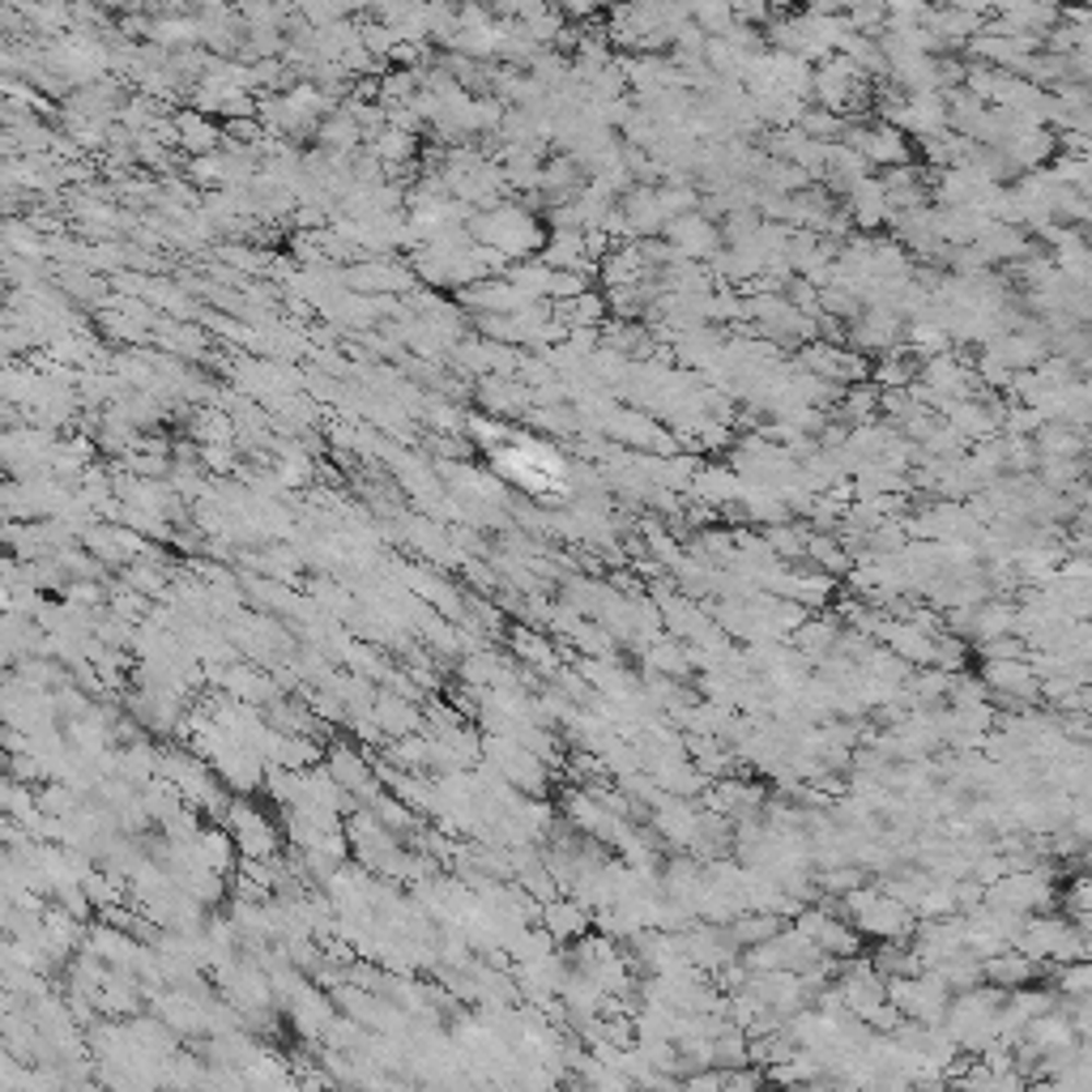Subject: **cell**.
<instances>
[{
    "label": "cell",
    "instance_id": "obj_1",
    "mask_svg": "<svg viewBox=\"0 0 1092 1092\" xmlns=\"http://www.w3.org/2000/svg\"><path fill=\"white\" fill-rule=\"evenodd\" d=\"M486 453H491L495 470L533 500H555V495L568 491V461L547 439L517 436V432L504 427V436L495 444H486Z\"/></svg>",
    "mask_w": 1092,
    "mask_h": 1092
},
{
    "label": "cell",
    "instance_id": "obj_2",
    "mask_svg": "<svg viewBox=\"0 0 1092 1092\" xmlns=\"http://www.w3.org/2000/svg\"><path fill=\"white\" fill-rule=\"evenodd\" d=\"M841 905H845L849 921H854L862 935H871V939H914L918 914H914L909 905H901L896 896H888L883 888L858 883L854 892L841 896Z\"/></svg>",
    "mask_w": 1092,
    "mask_h": 1092
},
{
    "label": "cell",
    "instance_id": "obj_3",
    "mask_svg": "<svg viewBox=\"0 0 1092 1092\" xmlns=\"http://www.w3.org/2000/svg\"><path fill=\"white\" fill-rule=\"evenodd\" d=\"M325 764H329V773H333L350 794L363 798V807H372V802L380 798V777H376V768L359 755V747H347V743L325 747Z\"/></svg>",
    "mask_w": 1092,
    "mask_h": 1092
},
{
    "label": "cell",
    "instance_id": "obj_4",
    "mask_svg": "<svg viewBox=\"0 0 1092 1092\" xmlns=\"http://www.w3.org/2000/svg\"><path fill=\"white\" fill-rule=\"evenodd\" d=\"M654 832L674 845V849H692L700 836V811L692 798H679V794H666L661 802L654 807Z\"/></svg>",
    "mask_w": 1092,
    "mask_h": 1092
},
{
    "label": "cell",
    "instance_id": "obj_5",
    "mask_svg": "<svg viewBox=\"0 0 1092 1092\" xmlns=\"http://www.w3.org/2000/svg\"><path fill=\"white\" fill-rule=\"evenodd\" d=\"M982 968H986V982H990V986H999V990H1020V986H1033V982L1046 973V961H1033V956H1024L1020 948H1003V952L986 956Z\"/></svg>",
    "mask_w": 1092,
    "mask_h": 1092
},
{
    "label": "cell",
    "instance_id": "obj_6",
    "mask_svg": "<svg viewBox=\"0 0 1092 1092\" xmlns=\"http://www.w3.org/2000/svg\"><path fill=\"white\" fill-rule=\"evenodd\" d=\"M538 921H542V926L560 939V948H564V943H576L580 935H589V930H594V909H585L576 896L564 892V896H555V901H547V905H542Z\"/></svg>",
    "mask_w": 1092,
    "mask_h": 1092
},
{
    "label": "cell",
    "instance_id": "obj_7",
    "mask_svg": "<svg viewBox=\"0 0 1092 1092\" xmlns=\"http://www.w3.org/2000/svg\"><path fill=\"white\" fill-rule=\"evenodd\" d=\"M841 614H824V619H811L807 614V623L802 627H794V636H789V645L798 649V654L807 657L811 666H820L824 657L836 654V641H841Z\"/></svg>",
    "mask_w": 1092,
    "mask_h": 1092
},
{
    "label": "cell",
    "instance_id": "obj_8",
    "mask_svg": "<svg viewBox=\"0 0 1092 1092\" xmlns=\"http://www.w3.org/2000/svg\"><path fill=\"white\" fill-rule=\"evenodd\" d=\"M376 721H380V730H385V739H401V735H419L423 726H427V717H423V708L414 704V700L397 696V692H380L376 696Z\"/></svg>",
    "mask_w": 1092,
    "mask_h": 1092
},
{
    "label": "cell",
    "instance_id": "obj_9",
    "mask_svg": "<svg viewBox=\"0 0 1092 1092\" xmlns=\"http://www.w3.org/2000/svg\"><path fill=\"white\" fill-rule=\"evenodd\" d=\"M1024 1037L1042 1049V1054H1058V1049H1067V1046H1076V1042H1080V1037H1076V1024H1071V1015H1067L1062 1007H1054V1011H1046V1015H1037V1020L1024 1029Z\"/></svg>",
    "mask_w": 1092,
    "mask_h": 1092
},
{
    "label": "cell",
    "instance_id": "obj_10",
    "mask_svg": "<svg viewBox=\"0 0 1092 1092\" xmlns=\"http://www.w3.org/2000/svg\"><path fill=\"white\" fill-rule=\"evenodd\" d=\"M508 641H513V657H517V661L542 670V674H555V670H560V654H555V645L547 641V632H538V627H513Z\"/></svg>",
    "mask_w": 1092,
    "mask_h": 1092
},
{
    "label": "cell",
    "instance_id": "obj_11",
    "mask_svg": "<svg viewBox=\"0 0 1092 1092\" xmlns=\"http://www.w3.org/2000/svg\"><path fill=\"white\" fill-rule=\"evenodd\" d=\"M807 560L820 572H829V576H849V568H854V547H841L832 533L820 529V533L807 538Z\"/></svg>",
    "mask_w": 1092,
    "mask_h": 1092
},
{
    "label": "cell",
    "instance_id": "obj_12",
    "mask_svg": "<svg viewBox=\"0 0 1092 1092\" xmlns=\"http://www.w3.org/2000/svg\"><path fill=\"white\" fill-rule=\"evenodd\" d=\"M782 921L777 914H768V909H743L739 918L730 921V935H735V943L739 948H755V943H764V939H773L777 930H782Z\"/></svg>",
    "mask_w": 1092,
    "mask_h": 1092
},
{
    "label": "cell",
    "instance_id": "obj_13",
    "mask_svg": "<svg viewBox=\"0 0 1092 1092\" xmlns=\"http://www.w3.org/2000/svg\"><path fill=\"white\" fill-rule=\"evenodd\" d=\"M764 538H768V547L789 560V564H802L807 560V529L802 525H789V521H777V525H764Z\"/></svg>",
    "mask_w": 1092,
    "mask_h": 1092
},
{
    "label": "cell",
    "instance_id": "obj_14",
    "mask_svg": "<svg viewBox=\"0 0 1092 1092\" xmlns=\"http://www.w3.org/2000/svg\"><path fill=\"white\" fill-rule=\"evenodd\" d=\"M1054 990L1058 995H1067V999H1084L1092 995V961H1071V964H1058V973H1054Z\"/></svg>",
    "mask_w": 1092,
    "mask_h": 1092
},
{
    "label": "cell",
    "instance_id": "obj_15",
    "mask_svg": "<svg viewBox=\"0 0 1092 1092\" xmlns=\"http://www.w3.org/2000/svg\"><path fill=\"white\" fill-rule=\"evenodd\" d=\"M964 661H968V641L956 636V632H939L935 636V661L930 666H939V670H964Z\"/></svg>",
    "mask_w": 1092,
    "mask_h": 1092
},
{
    "label": "cell",
    "instance_id": "obj_16",
    "mask_svg": "<svg viewBox=\"0 0 1092 1092\" xmlns=\"http://www.w3.org/2000/svg\"><path fill=\"white\" fill-rule=\"evenodd\" d=\"M982 657H986V661H999V657H1029V641H1024L1020 632L990 636V641H982Z\"/></svg>",
    "mask_w": 1092,
    "mask_h": 1092
},
{
    "label": "cell",
    "instance_id": "obj_17",
    "mask_svg": "<svg viewBox=\"0 0 1092 1092\" xmlns=\"http://www.w3.org/2000/svg\"><path fill=\"white\" fill-rule=\"evenodd\" d=\"M1067 1015H1071V1024H1076V1037H1092V995L1084 999H1071V1003L1062 1007Z\"/></svg>",
    "mask_w": 1092,
    "mask_h": 1092
},
{
    "label": "cell",
    "instance_id": "obj_18",
    "mask_svg": "<svg viewBox=\"0 0 1092 1092\" xmlns=\"http://www.w3.org/2000/svg\"><path fill=\"white\" fill-rule=\"evenodd\" d=\"M1042 439H1046L1049 457H1054V453H1058V457H1067V453H1076V448H1080V436H1076V432H1067V427H1049Z\"/></svg>",
    "mask_w": 1092,
    "mask_h": 1092
},
{
    "label": "cell",
    "instance_id": "obj_19",
    "mask_svg": "<svg viewBox=\"0 0 1092 1092\" xmlns=\"http://www.w3.org/2000/svg\"><path fill=\"white\" fill-rule=\"evenodd\" d=\"M1046 474H1049V486H1067V482L1076 479V466L1071 461H1049L1046 466Z\"/></svg>",
    "mask_w": 1092,
    "mask_h": 1092
}]
</instances>
